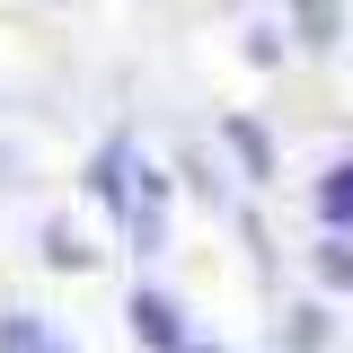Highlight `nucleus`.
<instances>
[{
  "label": "nucleus",
  "instance_id": "2",
  "mask_svg": "<svg viewBox=\"0 0 353 353\" xmlns=\"http://www.w3.org/2000/svg\"><path fill=\"white\" fill-rule=\"evenodd\" d=\"M318 203H327V221H336V230H353V159L327 176V185H318Z\"/></svg>",
  "mask_w": 353,
  "mask_h": 353
},
{
  "label": "nucleus",
  "instance_id": "4",
  "mask_svg": "<svg viewBox=\"0 0 353 353\" xmlns=\"http://www.w3.org/2000/svg\"><path fill=\"white\" fill-rule=\"evenodd\" d=\"M292 9H301L309 44H336V0H292Z\"/></svg>",
  "mask_w": 353,
  "mask_h": 353
},
{
  "label": "nucleus",
  "instance_id": "1",
  "mask_svg": "<svg viewBox=\"0 0 353 353\" xmlns=\"http://www.w3.org/2000/svg\"><path fill=\"white\" fill-rule=\"evenodd\" d=\"M132 336L159 353H185V327H176V309L159 301V292H132Z\"/></svg>",
  "mask_w": 353,
  "mask_h": 353
},
{
  "label": "nucleus",
  "instance_id": "7",
  "mask_svg": "<svg viewBox=\"0 0 353 353\" xmlns=\"http://www.w3.org/2000/svg\"><path fill=\"white\" fill-rule=\"evenodd\" d=\"M185 353H194V345H185Z\"/></svg>",
  "mask_w": 353,
  "mask_h": 353
},
{
  "label": "nucleus",
  "instance_id": "5",
  "mask_svg": "<svg viewBox=\"0 0 353 353\" xmlns=\"http://www.w3.org/2000/svg\"><path fill=\"white\" fill-rule=\"evenodd\" d=\"M318 274H327V283H353V239H327V248H318Z\"/></svg>",
  "mask_w": 353,
  "mask_h": 353
},
{
  "label": "nucleus",
  "instance_id": "6",
  "mask_svg": "<svg viewBox=\"0 0 353 353\" xmlns=\"http://www.w3.org/2000/svg\"><path fill=\"white\" fill-rule=\"evenodd\" d=\"M230 141H239V159L265 176V132H256V124H230Z\"/></svg>",
  "mask_w": 353,
  "mask_h": 353
},
{
  "label": "nucleus",
  "instance_id": "3",
  "mask_svg": "<svg viewBox=\"0 0 353 353\" xmlns=\"http://www.w3.org/2000/svg\"><path fill=\"white\" fill-rule=\"evenodd\" d=\"M0 353H62V345H44L36 318H9V327H0Z\"/></svg>",
  "mask_w": 353,
  "mask_h": 353
}]
</instances>
